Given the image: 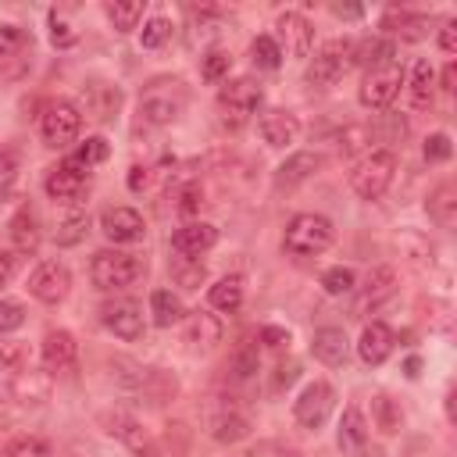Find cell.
Listing matches in <instances>:
<instances>
[{"label": "cell", "instance_id": "obj_40", "mask_svg": "<svg viewBox=\"0 0 457 457\" xmlns=\"http://www.w3.org/2000/svg\"><path fill=\"white\" fill-rule=\"evenodd\" d=\"M46 21H50V43H54L57 50H64V46H71V43L79 39V32H75V29L68 25V18H64V14L57 11V7H54V11L46 14Z\"/></svg>", "mask_w": 457, "mask_h": 457}, {"label": "cell", "instance_id": "obj_25", "mask_svg": "<svg viewBox=\"0 0 457 457\" xmlns=\"http://www.w3.org/2000/svg\"><path fill=\"white\" fill-rule=\"evenodd\" d=\"M311 353H314L321 364H328V368H339V364L346 361V353H350L346 332H343V328H332V325L318 328V332H314V339H311Z\"/></svg>", "mask_w": 457, "mask_h": 457}, {"label": "cell", "instance_id": "obj_46", "mask_svg": "<svg viewBox=\"0 0 457 457\" xmlns=\"http://www.w3.org/2000/svg\"><path fill=\"white\" fill-rule=\"evenodd\" d=\"M253 371H257V350L243 343V346L236 350V357H232V375H236V378H250Z\"/></svg>", "mask_w": 457, "mask_h": 457}, {"label": "cell", "instance_id": "obj_41", "mask_svg": "<svg viewBox=\"0 0 457 457\" xmlns=\"http://www.w3.org/2000/svg\"><path fill=\"white\" fill-rule=\"evenodd\" d=\"M107 154H111L107 139H104V136H89V139H86V143H82V146H79V150H75L71 157H75V161H82L86 168H93V164L107 161Z\"/></svg>", "mask_w": 457, "mask_h": 457}, {"label": "cell", "instance_id": "obj_3", "mask_svg": "<svg viewBox=\"0 0 457 457\" xmlns=\"http://www.w3.org/2000/svg\"><path fill=\"white\" fill-rule=\"evenodd\" d=\"M143 271H146L143 257L129 253V250H100L89 261V278L96 289H125V286L139 282Z\"/></svg>", "mask_w": 457, "mask_h": 457}, {"label": "cell", "instance_id": "obj_49", "mask_svg": "<svg viewBox=\"0 0 457 457\" xmlns=\"http://www.w3.org/2000/svg\"><path fill=\"white\" fill-rule=\"evenodd\" d=\"M439 50L443 54H457V18H446L439 29Z\"/></svg>", "mask_w": 457, "mask_h": 457}, {"label": "cell", "instance_id": "obj_17", "mask_svg": "<svg viewBox=\"0 0 457 457\" xmlns=\"http://www.w3.org/2000/svg\"><path fill=\"white\" fill-rule=\"evenodd\" d=\"M257 132L268 146H293L300 139V118L286 107H268L257 118Z\"/></svg>", "mask_w": 457, "mask_h": 457}, {"label": "cell", "instance_id": "obj_42", "mask_svg": "<svg viewBox=\"0 0 457 457\" xmlns=\"http://www.w3.org/2000/svg\"><path fill=\"white\" fill-rule=\"evenodd\" d=\"M421 154H425V161H428V164H443V161H450L453 143H450V136H446V132H432V136L425 139Z\"/></svg>", "mask_w": 457, "mask_h": 457}, {"label": "cell", "instance_id": "obj_13", "mask_svg": "<svg viewBox=\"0 0 457 457\" xmlns=\"http://www.w3.org/2000/svg\"><path fill=\"white\" fill-rule=\"evenodd\" d=\"M271 39L278 43L282 57H286V54H289V57H307L311 46H314V29H311V21H307L300 11H282V14L275 18V36H271Z\"/></svg>", "mask_w": 457, "mask_h": 457}, {"label": "cell", "instance_id": "obj_37", "mask_svg": "<svg viewBox=\"0 0 457 457\" xmlns=\"http://www.w3.org/2000/svg\"><path fill=\"white\" fill-rule=\"evenodd\" d=\"M250 57H253V64L264 68V71H275V68L282 64V50H278V43H275L271 36H257V39L250 43Z\"/></svg>", "mask_w": 457, "mask_h": 457}, {"label": "cell", "instance_id": "obj_16", "mask_svg": "<svg viewBox=\"0 0 457 457\" xmlns=\"http://www.w3.org/2000/svg\"><path fill=\"white\" fill-rule=\"evenodd\" d=\"M100 321H104L118 339H125V343L139 339L143 328H146V321H143V307H139L136 300H114V303H104Z\"/></svg>", "mask_w": 457, "mask_h": 457}, {"label": "cell", "instance_id": "obj_19", "mask_svg": "<svg viewBox=\"0 0 457 457\" xmlns=\"http://www.w3.org/2000/svg\"><path fill=\"white\" fill-rule=\"evenodd\" d=\"M214 243H218V228H214L211 221H186V225H179V228L171 232V250H175L179 257H186V261L207 253Z\"/></svg>", "mask_w": 457, "mask_h": 457}, {"label": "cell", "instance_id": "obj_9", "mask_svg": "<svg viewBox=\"0 0 457 457\" xmlns=\"http://www.w3.org/2000/svg\"><path fill=\"white\" fill-rule=\"evenodd\" d=\"M79 132H82V114H79V107L71 100L46 104V111L39 118V136H43L46 146L64 150V146H71L79 139Z\"/></svg>", "mask_w": 457, "mask_h": 457}, {"label": "cell", "instance_id": "obj_50", "mask_svg": "<svg viewBox=\"0 0 457 457\" xmlns=\"http://www.w3.org/2000/svg\"><path fill=\"white\" fill-rule=\"evenodd\" d=\"M175 278H179V286H186V289H200V282H204V264L175 268Z\"/></svg>", "mask_w": 457, "mask_h": 457}, {"label": "cell", "instance_id": "obj_26", "mask_svg": "<svg viewBox=\"0 0 457 457\" xmlns=\"http://www.w3.org/2000/svg\"><path fill=\"white\" fill-rule=\"evenodd\" d=\"M107 432L111 436H118L132 453H139V457H154L157 450H154V439L146 436V428L136 421V418H129V414H114V418H107Z\"/></svg>", "mask_w": 457, "mask_h": 457}, {"label": "cell", "instance_id": "obj_23", "mask_svg": "<svg viewBox=\"0 0 457 457\" xmlns=\"http://www.w3.org/2000/svg\"><path fill=\"white\" fill-rule=\"evenodd\" d=\"M321 164H325V157H321L318 150H300V154L286 157V161L275 168V189H293V186L307 182Z\"/></svg>", "mask_w": 457, "mask_h": 457}, {"label": "cell", "instance_id": "obj_4", "mask_svg": "<svg viewBox=\"0 0 457 457\" xmlns=\"http://www.w3.org/2000/svg\"><path fill=\"white\" fill-rule=\"evenodd\" d=\"M264 104V86L250 75H239V79H228L221 89H218V111H221V121L239 129L243 121H250V114H257Z\"/></svg>", "mask_w": 457, "mask_h": 457}, {"label": "cell", "instance_id": "obj_55", "mask_svg": "<svg viewBox=\"0 0 457 457\" xmlns=\"http://www.w3.org/2000/svg\"><path fill=\"white\" fill-rule=\"evenodd\" d=\"M378 407H382V428H386V432H396L400 418H393V414H389V400H386V396H378Z\"/></svg>", "mask_w": 457, "mask_h": 457}, {"label": "cell", "instance_id": "obj_28", "mask_svg": "<svg viewBox=\"0 0 457 457\" xmlns=\"http://www.w3.org/2000/svg\"><path fill=\"white\" fill-rule=\"evenodd\" d=\"M11 243H14V253H32L39 246V221L32 214V207H21L14 218H11Z\"/></svg>", "mask_w": 457, "mask_h": 457}, {"label": "cell", "instance_id": "obj_11", "mask_svg": "<svg viewBox=\"0 0 457 457\" xmlns=\"http://www.w3.org/2000/svg\"><path fill=\"white\" fill-rule=\"evenodd\" d=\"M75 107H79V114H86V118L107 125V121H114L118 111H121V89H118L114 82L89 79V82L79 89V104H75Z\"/></svg>", "mask_w": 457, "mask_h": 457}, {"label": "cell", "instance_id": "obj_59", "mask_svg": "<svg viewBox=\"0 0 457 457\" xmlns=\"http://www.w3.org/2000/svg\"><path fill=\"white\" fill-rule=\"evenodd\" d=\"M450 82H453V64L443 71V89H450Z\"/></svg>", "mask_w": 457, "mask_h": 457}, {"label": "cell", "instance_id": "obj_18", "mask_svg": "<svg viewBox=\"0 0 457 457\" xmlns=\"http://www.w3.org/2000/svg\"><path fill=\"white\" fill-rule=\"evenodd\" d=\"M100 232L111 239V243H139L143 232H146V221L139 211L132 207H107L100 214Z\"/></svg>", "mask_w": 457, "mask_h": 457}, {"label": "cell", "instance_id": "obj_10", "mask_svg": "<svg viewBox=\"0 0 457 457\" xmlns=\"http://www.w3.org/2000/svg\"><path fill=\"white\" fill-rule=\"evenodd\" d=\"M46 196L54 204H79L86 193H89V168L75 157H64L57 168L46 171V182H43Z\"/></svg>", "mask_w": 457, "mask_h": 457}, {"label": "cell", "instance_id": "obj_38", "mask_svg": "<svg viewBox=\"0 0 457 457\" xmlns=\"http://www.w3.org/2000/svg\"><path fill=\"white\" fill-rule=\"evenodd\" d=\"M86 232H89V218H86V214H71V218H64V221L57 225L54 239H57V246H75V243L86 239Z\"/></svg>", "mask_w": 457, "mask_h": 457}, {"label": "cell", "instance_id": "obj_31", "mask_svg": "<svg viewBox=\"0 0 457 457\" xmlns=\"http://www.w3.org/2000/svg\"><path fill=\"white\" fill-rule=\"evenodd\" d=\"M336 443H339V450H346V453H353L357 446L368 443V421H364V414H361L357 407H346V411H343Z\"/></svg>", "mask_w": 457, "mask_h": 457}, {"label": "cell", "instance_id": "obj_30", "mask_svg": "<svg viewBox=\"0 0 457 457\" xmlns=\"http://www.w3.org/2000/svg\"><path fill=\"white\" fill-rule=\"evenodd\" d=\"M425 211H428V218H432L436 225L450 228V225L457 221V189H453L450 182H443L439 189H432V193H428Z\"/></svg>", "mask_w": 457, "mask_h": 457}, {"label": "cell", "instance_id": "obj_29", "mask_svg": "<svg viewBox=\"0 0 457 457\" xmlns=\"http://www.w3.org/2000/svg\"><path fill=\"white\" fill-rule=\"evenodd\" d=\"M393 61H396V46H393V39L375 36V39L353 43V64H364L368 71H371V68H382V64H393Z\"/></svg>", "mask_w": 457, "mask_h": 457}, {"label": "cell", "instance_id": "obj_35", "mask_svg": "<svg viewBox=\"0 0 457 457\" xmlns=\"http://www.w3.org/2000/svg\"><path fill=\"white\" fill-rule=\"evenodd\" d=\"M246 432H250V421H246L239 411H221V414L211 418V436H214L218 443H236V439H243Z\"/></svg>", "mask_w": 457, "mask_h": 457}, {"label": "cell", "instance_id": "obj_34", "mask_svg": "<svg viewBox=\"0 0 457 457\" xmlns=\"http://www.w3.org/2000/svg\"><path fill=\"white\" fill-rule=\"evenodd\" d=\"M211 307H218V311H239V303H243V275H225V278H218L214 286H211Z\"/></svg>", "mask_w": 457, "mask_h": 457}, {"label": "cell", "instance_id": "obj_6", "mask_svg": "<svg viewBox=\"0 0 457 457\" xmlns=\"http://www.w3.org/2000/svg\"><path fill=\"white\" fill-rule=\"evenodd\" d=\"M350 64H353V39H328L318 46V54L307 64V86L328 89L350 71Z\"/></svg>", "mask_w": 457, "mask_h": 457}, {"label": "cell", "instance_id": "obj_58", "mask_svg": "<svg viewBox=\"0 0 457 457\" xmlns=\"http://www.w3.org/2000/svg\"><path fill=\"white\" fill-rule=\"evenodd\" d=\"M418 371H421V361L411 357V361H407V378H418Z\"/></svg>", "mask_w": 457, "mask_h": 457}, {"label": "cell", "instance_id": "obj_2", "mask_svg": "<svg viewBox=\"0 0 457 457\" xmlns=\"http://www.w3.org/2000/svg\"><path fill=\"white\" fill-rule=\"evenodd\" d=\"M336 239V225L325 214H293L282 236L286 253L293 257H314L321 250H328Z\"/></svg>", "mask_w": 457, "mask_h": 457}, {"label": "cell", "instance_id": "obj_33", "mask_svg": "<svg viewBox=\"0 0 457 457\" xmlns=\"http://www.w3.org/2000/svg\"><path fill=\"white\" fill-rule=\"evenodd\" d=\"M150 314H154V325L157 328H171L175 321H182V300L171 293V289H154L150 293Z\"/></svg>", "mask_w": 457, "mask_h": 457}, {"label": "cell", "instance_id": "obj_1", "mask_svg": "<svg viewBox=\"0 0 457 457\" xmlns=\"http://www.w3.org/2000/svg\"><path fill=\"white\" fill-rule=\"evenodd\" d=\"M189 107V86L179 75H157L139 93V114L150 125H171Z\"/></svg>", "mask_w": 457, "mask_h": 457}, {"label": "cell", "instance_id": "obj_22", "mask_svg": "<svg viewBox=\"0 0 457 457\" xmlns=\"http://www.w3.org/2000/svg\"><path fill=\"white\" fill-rule=\"evenodd\" d=\"M393 346H396L393 328H389L386 321H371V325H364V332H361L357 353H361V361H364V364L378 368V364H386V361H389Z\"/></svg>", "mask_w": 457, "mask_h": 457}, {"label": "cell", "instance_id": "obj_47", "mask_svg": "<svg viewBox=\"0 0 457 457\" xmlns=\"http://www.w3.org/2000/svg\"><path fill=\"white\" fill-rule=\"evenodd\" d=\"M14 179H18V164H14V157L7 150H0V204L11 196Z\"/></svg>", "mask_w": 457, "mask_h": 457}, {"label": "cell", "instance_id": "obj_43", "mask_svg": "<svg viewBox=\"0 0 457 457\" xmlns=\"http://www.w3.org/2000/svg\"><path fill=\"white\" fill-rule=\"evenodd\" d=\"M228 64H232V57H228L225 50H211V54H204L200 71H204L207 82H221V79L228 75Z\"/></svg>", "mask_w": 457, "mask_h": 457}, {"label": "cell", "instance_id": "obj_51", "mask_svg": "<svg viewBox=\"0 0 457 457\" xmlns=\"http://www.w3.org/2000/svg\"><path fill=\"white\" fill-rule=\"evenodd\" d=\"M261 343L271 346V350H282V346L289 343V332L278 328V325H264V328H261Z\"/></svg>", "mask_w": 457, "mask_h": 457}, {"label": "cell", "instance_id": "obj_53", "mask_svg": "<svg viewBox=\"0 0 457 457\" xmlns=\"http://www.w3.org/2000/svg\"><path fill=\"white\" fill-rule=\"evenodd\" d=\"M146 182H150V171H146L143 164H132V168H129V189H132V193H143Z\"/></svg>", "mask_w": 457, "mask_h": 457}, {"label": "cell", "instance_id": "obj_48", "mask_svg": "<svg viewBox=\"0 0 457 457\" xmlns=\"http://www.w3.org/2000/svg\"><path fill=\"white\" fill-rule=\"evenodd\" d=\"M200 204H204V189H200L196 182H189V186L179 193V211H182V214H196Z\"/></svg>", "mask_w": 457, "mask_h": 457}, {"label": "cell", "instance_id": "obj_5", "mask_svg": "<svg viewBox=\"0 0 457 457\" xmlns=\"http://www.w3.org/2000/svg\"><path fill=\"white\" fill-rule=\"evenodd\" d=\"M393 175H396V154L393 150H368L350 171V189L361 200H378L393 186Z\"/></svg>", "mask_w": 457, "mask_h": 457}, {"label": "cell", "instance_id": "obj_44", "mask_svg": "<svg viewBox=\"0 0 457 457\" xmlns=\"http://www.w3.org/2000/svg\"><path fill=\"white\" fill-rule=\"evenodd\" d=\"M25 325V311L14 300H0V336H11Z\"/></svg>", "mask_w": 457, "mask_h": 457}, {"label": "cell", "instance_id": "obj_27", "mask_svg": "<svg viewBox=\"0 0 457 457\" xmlns=\"http://www.w3.org/2000/svg\"><path fill=\"white\" fill-rule=\"evenodd\" d=\"M403 86L411 89V104H414L418 111L432 107V100H436V71H432L428 61H418V64L411 68V79H407Z\"/></svg>", "mask_w": 457, "mask_h": 457}, {"label": "cell", "instance_id": "obj_39", "mask_svg": "<svg viewBox=\"0 0 457 457\" xmlns=\"http://www.w3.org/2000/svg\"><path fill=\"white\" fill-rule=\"evenodd\" d=\"M168 39H171V21H168V18H150V21H143L139 43H143L146 50H157V46H164Z\"/></svg>", "mask_w": 457, "mask_h": 457}, {"label": "cell", "instance_id": "obj_36", "mask_svg": "<svg viewBox=\"0 0 457 457\" xmlns=\"http://www.w3.org/2000/svg\"><path fill=\"white\" fill-rule=\"evenodd\" d=\"M321 289H325L328 296H350V293L357 289V275H353V268H343V264L328 268V271L321 275Z\"/></svg>", "mask_w": 457, "mask_h": 457}, {"label": "cell", "instance_id": "obj_12", "mask_svg": "<svg viewBox=\"0 0 457 457\" xmlns=\"http://www.w3.org/2000/svg\"><path fill=\"white\" fill-rule=\"evenodd\" d=\"M336 411V389L328 382H307L293 400V414L303 428H321Z\"/></svg>", "mask_w": 457, "mask_h": 457}, {"label": "cell", "instance_id": "obj_54", "mask_svg": "<svg viewBox=\"0 0 457 457\" xmlns=\"http://www.w3.org/2000/svg\"><path fill=\"white\" fill-rule=\"evenodd\" d=\"M296 375H300V364H296V361H289V364H278V371H275V389H282V386L296 382Z\"/></svg>", "mask_w": 457, "mask_h": 457}, {"label": "cell", "instance_id": "obj_8", "mask_svg": "<svg viewBox=\"0 0 457 457\" xmlns=\"http://www.w3.org/2000/svg\"><path fill=\"white\" fill-rule=\"evenodd\" d=\"M403 82H407V71H403L400 61L382 64V68H371V71H364V79H361L357 100H361L364 107H371V111H382V107H389V104L400 96V86H403Z\"/></svg>", "mask_w": 457, "mask_h": 457}, {"label": "cell", "instance_id": "obj_57", "mask_svg": "<svg viewBox=\"0 0 457 457\" xmlns=\"http://www.w3.org/2000/svg\"><path fill=\"white\" fill-rule=\"evenodd\" d=\"M353 457H386V450H382V446H368V443H364V446H357V450H353Z\"/></svg>", "mask_w": 457, "mask_h": 457}, {"label": "cell", "instance_id": "obj_7", "mask_svg": "<svg viewBox=\"0 0 457 457\" xmlns=\"http://www.w3.org/2000/svg\"><path fill=\"white\" fill-rule=\"evenodd\" d=\"M36 54V39L21 25H0V79L18 82L29 75Z\"/></svg>", "mask_w": 457, "mask_h": 457}, {"label": "cell", "instance_id": "obj_24", "mask_svg": "<svg viewBox=\"0 0 457 457\" xmlns=\"http://www.w3.org/2000/svg\"><path fill=\"white\" fill-rule=\"evenodd\" d=\"M382 29L407 39V43H418L428 36V14H414V11H403V7H389L382 14Z\"/></svg>", "mask_w": 457, "mask_h": 457}, {"label": "cell", "instance_id": "obj_32", "mask_svg": "<svg viewBox=\"0 0 457 457\" xmlns=\"http://www.w3.org/2000/svg\"><path fill=\"white\" fill-rule=\"evenodd\" d=\"M143 11H146V0H107L104 4V14L118 32H132L143 21Z\"/></svg>", "mask_w": 457, "mask_h": 457}, {"label": "cell", "instance_id": "obj_15", "mask_svg": "<svg viewBox=\"0 0 457 457\" xmlns=\"http://www.w3.org/2000/svg\"><path fill=\"white\" fill-rule=\"evenodd\" d=\"M353 293H357L353 314H357V318H364L368 311H378L386 300H393V296H396V271H393V268H386V264H378V268H371V271H368L364 286H357Z\"/></svg>", "mask_w": 457, "mask_h": 457}, {"label": "cell", "instance_id": "obj_56", "mask_svg": "<svg viewBox=\"0 0 457 457\" xmlns=\"http://www.w3.org/2000/svg\"><path fill=\"white\" fill-rule=\"evenodd\" d=\"M332 14H336V18H361L364 11H361L357 4H332Z\"/></svg>", "mask_w": 457, "mask_h": 457}, {"label": "cell", "instance_id": "obj_45", "mask_svg": "<svg viewBox=\"0 0 457 457\" xmlns=\"http://www.w3.org/2000/svg\"><path fill=\"white\" fill-rule=\"evenodd\" d=\"M4 457H50V446L43 443V439H18V443H11L7 450H4Z\"/></svg>", "mask_w": 457, "mask_h": 457}, {"label": "cell", "instance_id": "obj_14", "mask_svg": "<svg viewBox=\"0 0 457 457\" xmlns=\"http://www.w3.org/2000/svg\"><path fill=\"white\" fill-rule=\"evenodd\" d=\"M68 289H71V271L61 261H39L29 275V293L39 303H61L68 296Z\"/></svg>", "mask_w": 457, "mask_h": 457}, {"label": "cell", "instance_id": "obj_52", "mask_svg": "<svg viewBox=\"0 0 457 457\" xmlns=\"http://www.w3.org/2000/svg\"><path fill=\"white\" fill-rule=\"evenodd\" d=\"M14 271H18V257H14V250L0 246V289L14 278Z\"/></svg>", "mask_w": 457, "mask_h": 457}, {"label": "cell", "instance_id": "obj_21", "mask_svg": "<svg viewBox=\"0 0 457 457\" xmlns=\"http://www.w3.org/2000/svg\"><path fill=\"white\" fill-rule=\"evenodd\" d=\"M39 357H43V368H46L50 375H57V371H71L75 361H79V343H75V336H71L68 328H54V332L43 336V350H39Z\"/></svg>", "mask_w": 457, "mask_h": 457}, {"label": "cell", "instance_id": "obj_20", "mask_svg": "<svg viewBox=\"0 0 457 457\" xmlns=\"http://www.w3.org/2000/svg\"><path fill=\"white\" fill-rule=\"evenodd\" d=\"M221 336H225L221 321L214 314H207V311L189 314L186 325H182V343L189 346V353H211L221 343Z\"/></svg>", "mask_w": 457, "mask_h": 457}]
</instances>
